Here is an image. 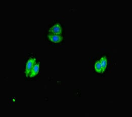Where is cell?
Returning a JSON list of instances; mask_svg holds the SVG:
<instances>
[{
  "label": "cell",
  "instance_id": "obj_1",
  "mask_svg": "<svg viewBox=\"0 0 132 117\" xmlns=\"http://www.w3.org/2000/svg\"><path fill=\"white\" fill-rule=\"evenodd\" d=\"M36 62V58H29V60L27 63L26 66V75L27 77L29 75L34 65H35Z\"/></svg>",
  "mask_w": 132,
  "mask_h": 117
},
{
  "label": "cell",
  "instance_id": "obj_4",
  "mask_svg": "<svg viewBox=\"0 0 132 117\" xmlns=\"http://www.w3.org/2000/svg\"><path fill=\"white\" fill-rule=\"evenodd\" d=\"M39 69H40V64H35V65H34V67H32V68L29 75V77L32 78V77H35L36 76H37L38 75V74L39 73Z\"/></svg>",
  "mask_w": 132,
  "mask_h": 117
},
{
  "label": "cell",
  "instance_id": "obj_5",
  "mask_svg": "<svg viewBox=\"0 0 132 117\" xmlns=\"http://www.w3.org/2000/svg\"><path fill=\"white\" fill-rule=\"evenodd\" d=\"M100 63L102 66V72H104L106 68L107 65V60L106 56H104L102 57L100 60Z\"/></svg>",
  "mask_w": 132,
  "mask_h": 117
},
{
  "label": "cell",
  "instance_id": "obj_2",
  "mask_svg": "<svg viewBox=\"0 0 132 117\" xmlns=\"http://www.w3.org/2000/svg\"><path fill=\"white\" fill-rule=\"evenodd\" d=\"M49 32L52 34L60 35L62 33V28L61 26L58 24L55 25L50 28L49 29Z\"/></svg>",
  "mask_w": 132,
  "mask_h": 117
},
{
  "label": "cell",
  "instance_id": "obj_6",
  "mask_svg": "<svg viewBox=\"0 0 132 117\" xmlns=\"http://www.w3.org/2000/svg\"><path fill=\"white\" fill-rule=\"evenodd\" d=\"M95 67L96 69V71L98 73L102 72V66L101 65V64L100 61H97L95 65Z\"/></svg>",
  "mask_w": 132,
  "mask_h": 117
},
{
  "label": "cell",
  "instance_id": "obj_3",
  "mask_svg": "<svg viewBox=\"0 0 132 117\" xmlns=\"http://www.w3.org/2000/svg\"><path fill=\"white\" fill-rule=\"evenodd\" d=\"M48 37L51 42H52L53 43H59V42L62 41L63 39V37L61 35H55V34H52L51 33L50 34H49Z\"/></svg>",
  "mask_w": 132,
  "mask_h": 117
}]
</instances>
